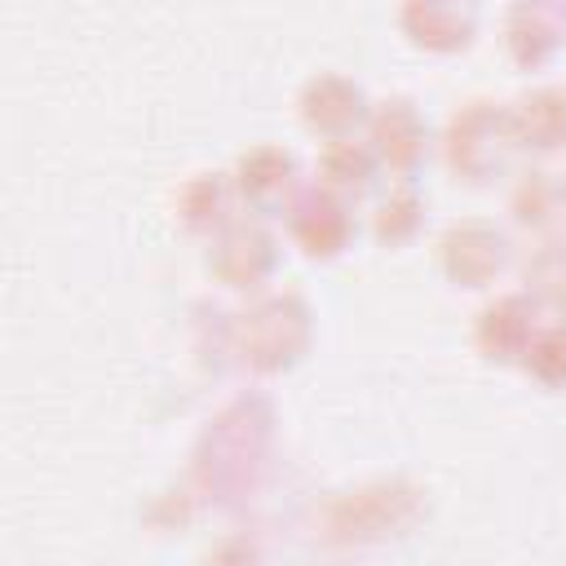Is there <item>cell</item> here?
I'll list each match as a JSON object with an SVG mask.
<instances>
[{"mask_svg": "<svg viewBox=\"0 0 566 566\" xmlns=\"http://www.w3.org/2000/svg\"><path fill=\"white\" fill-rule=\"evenodd\" d=\"M398 31L424 53H464L478 40L473 0H398Z\"/></svg>", "mask_w": 566, "mask_h": 566, "instance_id": "7c38bea8", "label": "cell"}, {"mask_svg": "<svg viewBox=\"0 0 566 566\" xmlns=\"http://www.w3.org/2000/svg\"><path fill=\"white\" fill-rule=\"evenodd\" d=\"M367 142L380 159V168L394 181H416L420 168L433 155V128L424 119V111L411 97H385L371 102V119H367Z\"/></svg>", "mask_w": 566, "mask_h": 566, "instance_id": "52a82bcc", "label": "cell"}, {"mask_svg": "<svg viewBox=\"0 0 566 566\" xmlns=\"http://www.w3.org/2000/svg\"><path fill=\"white\" fill-rule=\"evenodd\" d=\"M208 274L226 287V292H243V296H256L274 283L279 265H283V243L279 234L270 230L265 217H252V212H239L230 226H221L212 239H208V256H203Z\"/></svg>", "mask_w": 566, "mask_h": 566, "instance_id": "5b68a950", "label": "cell"}, {"mask_svg": "<svg viewBox=\"0 0 566 566\" xmlns=\"http://www.w3.org/2000/svg\"><path fill=\"white\" fill-rule=\"evenodd\" d=\"M544 310L517 287V292H495L478 314H473V345L486 363L500 367H517L535 327H539Z\"/></svg>", "mask_w": 566, "mask_h": 566, "instance_id": "8fae6325", "label": "cell"}, {"mask_svg": "<svg viewBox=\"0 0 566 566\" xmlns=\"http://www.w3.org/2000/svg\"><path fill=\"white\" fill-rule=\"evenodd\" d=\"M270 447H274V411L265 398L243 394L234 402H226L199 447H195V486L212 500H248L261 486V473L270 464Z\"/></svg>", "mask_w": 566, "mask_h": 566, "instance_id": "6da1fadb", "label": "cell"}, {"mask_svg": "<svg viewBox=\"0 0 566 566\" xmlns=\"http://www.w3.org/2000/svg\"><path fill=\"white\" fill-rule=\"evenodd\" d=\"M557 181H562V217H566V172H562Z\"/></svg>", "mask_w": 566, "mask_h": 566, "instance_id": "7402d4cb", "label": "cell"}, {"mask_svg": "<svg viewBox=\"0 0 566 566\" xmlns=\"http://www.w3.org/2000/svg\"><path fill=\"white\" fill-rule=\"evenodd\" d=\"M230 177H234L239 208H243V212H252V217H265V221L287 217V208H292V203H296V195L305 190L296 155H292V150H283V146H274V142L248 146V150L234 159Z\"/></svg>", "mask_w": 566, "mask_h": 566, "instance_id": "ba28073f", "label": "cell"}, {"mask_svg": "<svg viewBox=\"0 0 566 566\" xmlns=\"http://www.w3.org/2000/svg\"><path fill=\"white\" fill-rule=\"evenodd\" d=\"M509 217L531 234L553 230L562 221V181L544 168H517L509 181Z\"/></svg>", "mask_w": 566, "mask_h": 566, "instance_id": "ac0fdd59", "label": "cell"}, {"mask_svg": "<svg viewBox=\"0 0 566 566\" xmlns=\"http://www.w3.org/2000/svg\"><path fill=\"white\" fill-rule=\"evenodd\" d=\"M283 221H287V239L310 261H336L358 234L354 199H345V195H336L327 186H305Z\"/></svg>", "mask_w": 566, "mask_h": 566, "instance_id": "9c48e42d", "label": "cell"}, {"mask_svg": "<svg viewBox=\"0 0 566 566\" xmlns=\"http://www.w3.org/2000/svg\"><path fill=\"white\" fill-rule=\"evenodd\" d=\"M314 168H318V186H327V190H336V195H345V199L367 195V190L376 186V177L385 172L380 159H376V150H371V142H363L358 133H354V137H332V142H323Z\"/></svg>", "mask_w": 566, "mask_h": 566, "instance_id": "e0dca14e", "label": "cell"}, {"mask_svg": "<svg viewBox=\"0 0 566 566\" xmlns=\"http://www.w3.org/2000/svg\"><path fill=\"white\" fill-rule=\"evenodd\" d=\"M438 150H442V164L451 168V177L464 186H495V181L513 177V159L522 150H517V137L509 124V102H495V97L460 102L442 124Z\"/></svg>", "mask_w": 566, "mask_h": 566, "instance_id": "3957f363", "label": "cell"}, {"mask_svg": "<svg viewBox=\"0 0 566 566\" xmlns=\"http://www.w3.org/2000/svg\"><path fill=\"white\" fill-rule=\"evenodd\" d=\"M531 380H539L544 389H566V314H544L522 363H517Z\"/></svg>", "mask_w": 566, "mask_h": 566, "instance_id": "ffe728a7", "label": "cell"}, {"mask_svg": "<svg viewBox=\"0 0 566 566\" xmlns=\"http://www.w3.org/2000/svg\"><path fill=\"white\" fill-rule=\"evenodd\" d=\"M239 195H234V177L230 172H217V168H199L190 172L177 195H172V212L181 221L186 234H203L212 239L221 226H230L239 212Z\"/></svg>", "mask_w": 566, "mask_h": 566, "instance_id": "9a60e30c", "label": "cell"}, {"mask_svg": "<svg viewBox=\"0 0 566 566\" xmlns=\"http://www.w3.org/2000/svg\"><path fill=\"white\" fill-rule=\"evenodd\" d=\"M509 124L517 137V150L526 155H557L566 150V88L562 84H535L509 102Z\"/></svg>", "mask_w": 566, "mask_h": 566, "instance_id": "5bb4252c", "label": "cell"}, {"mask_svg": "<svg viewBox=\"0 0 566 566\" xmlns=\"http://www.w3.org/2000/svg\"><path fill=\"white\" fill-rule=\"evenodd\" d=\"M504 49L517 66L539 71L566 49V18L539 0H513L504 13Z\"/></svg>", "mask_w": 566, "mask_h": 566, "instance_id": "4fadbf2b", "label": "cell"}, {"mask_svg": "<svg viewBox=\"0 0 566 566\" xmlns=\"http://www.w3.org/2000/svg\"><path fill=\"white\" fill-rule=\"evenodd\" d=\"M509 265H517L513 239L486 217H460L438 234V270L451 287L464 292L495 287Z\"/></svg>", "mask_w": 566, "mask_h": 566, "instance_id": "8992f818", "label": "cell"}, {"mask_svg": "<svg viewBox=\"0 0 566 566\" xmlns=\"http://www.w3.org/2000/svg\"><path fill=\"white\" fill-rule=\"evenodd\" d=\"M230 354L252 376L292 371L314 345V314L301 292H256L230 318Z\"/></svg>", "mask_w": 566, "mask_h": 566, "instance_id": "7a4b0ae2", "label": "cell"}, {"mask_svg": "<svg viewBox=\"0 0 566 566\" xmlns=\"http://www.w3.org/2000/svg\"><path fill=\"white\" fill-rule=\"evenodd\" d=\"M296 115H301V124H305L314 137H323V142H332V137H354V133L367 128V119H371V97H367V88H363L358 80L336 75V71H318V75H310V80L301 84V93H296Z\"/></svg>", "mask_w": 566, "mask_h": 566, "instance_id": "30bf717a", "label": "cell"}, {"mask_svg": "<svg viewBox=\"0 0 566 566\" xmlns=\"http://www.w3.org/2000/svg\"><path fill=\"white\" fill-rule=\"evenodd\" d=\"M517 279L544 314H566V234L544 230L535 243H526L517 256Z\"/></svg>", "mask_w": 566, "mask_h": 566, "instance_id": "2e32d148", "label": "cell"}, {"mask_svg": "<svg viewBox=\"0 0 566 566\" xmlns=\"http://www.w3.org/2000/svg\"><path fill=\"white\" fill-rule=\"evenodd\" d=\"M539 4H548V9H557V13L566 18V0H539Z\"/></svg>", "mask_w": 566, "mask_h": 566, "instance_id": "44dd1931", "label": "cell"}, {"mask_svg": "<svg viewBox=\"0 0 566 566\" xmlns=\"http://www.w3.org/2000/svg\"><path fill=\"white\" fill-rule=\"evenodd\" d=\"M424 217H429V203L416 190V181H394L371 208V234L380 248H407L420 239Z\"/></svg>", "mask_w": 566, "mask_h": 566, "instance_id": "d6986e66", "label": "cell"}, {"mask_svg": "<svg viewBox=\"0 0 566 566\" xmlns=\"http://www.w3.org/2000/svg\"><path fill=\"white\" fill-rule=\"evenodd\" d=\"M424 513V491L402 478L363 482L349 491H336L318 513L314 526L332 544H380L394 535H407Z\"/></svg>", "mask_w": 566, "mask_h": 566, "instance_id": "277c9868", "label": "cell"}]
</instances>
